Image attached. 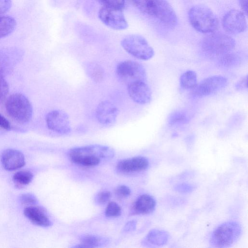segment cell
<instances>
[{"label": "cell", "mask_w": 248, "mask_h": 248, "mask_svg": "<svg viewBox=\"0 0 248 248\" xmlns=\"http://www.w3.org/2000/svg\"><path fill=\"white\" fill-rule=\"evenodd\" d=\"M133 4L165 26L174 28L177 23L175 11L167 0H135Z\"/></svg>", "instance_id": "obj_1"}, {"label": "cell", "mask_w": 248, "mask_h": 248, "mask_svg": "<svg viewBox=\"0 0 248 248\" xmlns=\"http://www.w3.org/2000/svg\"><path fill=\"white\" fill-rule=\"evenodd\" d=\"M235 46L234 40L222 33H210L202 41L201 48L203 54L210 59L218 58L232 52Z\"/></svg>", "instance_id": "obj_2"}, {"label": "cell", "mask_w": 248, "mask_h": 248, "mask_svg": "<svg viewBox=\"0 0 248 248\" xmlns=\"http://www.w3.org/2000/svg\"><path fill=\"white\" fill-rule=\"evenodd\" d=\"M242 233V228L239 222L227 221L219 225L212 232L209 242L213 247H229L239 239Z\"/></svg>", "instance_id": "obj_3"}, {"label": "cell", "mask_w": 248, "mask_h": 248, "mask_svg": "<svg viewBox=\"0 0 248 248\" xmlns=\"http://www.w3.org/2000/svg\"><path fill=\"white\" fill-rule=\"evenodd\" d=\"M188 19L194 29L204 33L213 32L218 26V20L215 13L208 7L202 4L190 8Z\"/></svg>", "instance_id": "obj_4"}, {"label": "cell", "mask_w": 248, "mask_h": 248, "mask_svg": "<svg viewBox=\"0 0 248 248\" xmlns=\"http://www.w3.org/2000/svg\"><path fill=\"white\" fill-rule=\"evenodd\" d=\"M5 108L9 116L19 124H25L31 118V105L28 99L21 93H15L9 96L5 103Z\"/></svg>", "instance_id": "obj_5"}, {"label": "cell", "mask_w": 248, "mask_h": 248, "mask_svg": "<svg viewBox=\"0 0 248 248\" xmlns=\"http://www.w3.org/2000/svg\"><path fill=\"white\" fill-rule=\"evenodd\" d=\"M123 48L133 57L143 61L151 59L155 52L146 39L138 34H131L125 37L121 41Z\"/></svg>", "instance_id": "obj_6"}, {"label": "cell", "mask_w": 248, "mask_h": 248, "mask_svg": "<svg viewBox=\"0 0 248 248\" xmlns=\"http://www.w3.org/2000/svg\"><path fill=\"white\" fill-rule=\"evenodd\" d=\"M119 80L126 86L140 81H147L146 70L139 62L125 60L119 62L116 69Z\"/></svg>", "instance_id": "obj_7"}, {"label": "cell", "mask_w": 248, "mask_h": 248, "mask_svg": "<svg viewBox=\"0 0 248 248\" xmlns=\"http://www.w3.org/2000/svg\"><path fill=\"white\" fill-rule=\"evenodd\" d=\"M228 84V79L222 76L215 75L208 77L202 80L192 89V97L201 98L214 94L223 89Z\"/></svg>", "instance_id": "obj_8"}, {"label": "cell", "mask_w": 248, "mask_h": 248, "mask_svg": "<svg viewBox=\"0 0 248 248\" xmlns=\"http://www.w3.org/2000/svg\"><path fill=\"white\" fill-rule=\"evenodd\" d=\"M98 16L104 24L114 30H123L128 27L122 9L103 6Z\"/></svg>", "instance_id": "obj_9"}, {"label": "cell", "mask_w": 248, "mask_h": 248, "mask_svg": "<svg viewBox=\"0 0 248 248\" xmlns=\"http://www.w3.org/2000/svg\"><path fill=\"white\" fill-rule=\"evenodd\" d=\"M46 124L49 129L61 134H67L71 130L68 114L63 110H53L46 117Z\"/></svg>", "instance_id": "obj_10"}, {"label": "cell", "mask_w": 248, "mask_h": 248, "mask_svg": "<svg viewBox=\"0 0 248 248\" xmlns=\"http://www.w3.org/2000/svg\"><path fill=\"white\" fill-rule=\"evenodd\" d=\"M245 15L237 10L228 12L222 19V26L224 30L232 34H239L247 29Z\"/></svg>", "instance_id": "obj_11"}, {"label": "cell", "mask_w": 248, "mask_h": 248, "mask_svg": "<svg viewBox=\"0 0 248 248\" xmlns=\"http://www.w3.org/2000/svg\"><path fill=\"white\" fill-rule=\"evenodd\" d=\"M68 155L95 157L101 160L109 159L114 156V151L110 147L95 144L74 148L69 151Z\"/></svg>", "instance_id": "obj_12"}, {"label": "cell", "mask_w": 248, "mask_h": 248, "mask_svg": "<svg viewBox=\"0 0 248 248\" xmlns=\"http://www.w3.org/2000/svg\"><path fill=\"white\" fill-rule=\"evenodd\" d=\"M119 113L117 107L108 100L100 102L95 110V115L97 121L101 125L109 126L116 122Z\"/></svg>", "instance_id": "obj_13"}, {"label": "cell", "mask_w": 248, "mask_h": 248, "mask_svg": "<svg viewBox=\"0 0 248 248\" xmlns=\"http://www.w3.org/2000/svg\"><path fill=\"white\" fill-rule=\"evenodd\" d=\"M129 96L135 103L145 105L152 100V91L146 82L140 81L127 86Z\"/></svg>", "instance_id": "obj_14"}, {"label": "cell", "mask_w": 248, "mask_h": 248, "mask_svg": "<svg viewBox=\"0 0 248 248\" xmlns=\"http://www.w3.org/2000/svg\"><path fill=\"white\" fill-rule=\"evenodd\" d=\"M22 52L16 48H6L0 50V74L4 75L10 72L19 62Z\"/></svg>", "instance_id": "obj_15"}, {"label": "cell", "mask_w": 248, "mask_h": 248, "mask_svg": "<svg viewBox=\"0 0 248 248\" xmlns=\"http://www.w3.org/2000/svg\"><path fill=\"white\" fill-rule=\"evenodd\" d=\"M149 166L148 159L143 156H137L120 161L117 164V170L122 173L140 172L146 170Z\"/></svg>", "instance_id": "obj_16"}, {"label": "cell", "mask_w": 248, "mask_h": 248, "mask_svg": "<svg viewBox=\"0 0 248 248\" xmlns=\"http://www.w3.org/2000/svg\"><path fill=\"white\" fill-rule=\"evenodd\" d=\"M0 160L3 168L7 170L19 169L25 164L24 155L19 151L8 149L1 154Z\"/></svg>", "instance_id": "obj_17"}, {"label": "cell", "mask_w": 248, "mask_h": 248, "mask_svg": "<svg viewBox=\"0 0 248 248\" xmlns=\"http://www.w3.org/2000/svg\"><path fill=\"white\" fill-rule=\"evenodd\" d=\"M156 205V200L152 196L144 194L140 196L135 202L132 212L136 215H148L155 211Z\"/></svg>", "instance_id": "obj_18"}, {"label": "cell", "mask_w": 248, "mask_h": 248, "mask_svg": "<svg viewBox=\"0 0 248 248\" xmlns=\"http://www.w3.org/2000/svg\"><path fill=\"white\" fill-rule=\"evenodd\" d=\"M24 214L34 225L47 227L51 224V221L48 216L39 207L32 205L26 207L24 209Z\"/></svg>", "instance_id": "obj_19"}, {"label": "cell", "mask_w": 248, "mask_h": 248, "mask_svg": "<svg viewBox=\"0 0 248 248\" xmlns=\"http://www.w3.org/2000/svg\"><path fill=\"white\" fill-rule=\"evenodd\" d=\"M170 238L169 233L163 230H151L142 241V244L149 247H160L165 245Z\"/></svg>", "instance_id": "obj_20"}, {"label": "cell", "mask_w": 248, "mask_h": 248, "mask_svg": "<svg viewBox=\"0 0 248 248\" xmlns=\"http://www.w3.org/2000/svg\"><path fill=\"white\" fill-rule=\"evenodd\" d=\"M218 60V65L224 68L235 67L241 63L242 61L238 54L232 51L220 57Z\"/></svg>", "instance_id": "obj_21"}, {"label": "cell", "mask_w": 248, "mask_h": 248, "mask_svg": "<svg viewBox=\"0 0 248 248\" xmlns=\"http://www.w3.org/2000/svg\"><path fill=\"white\" fill-rule=\"evenodd\" d=\"M197 84V74L193 70H187L180 76V84L184 89L192 90Z\"/></svg>", "instance_id": "obj_22"}, {"label": "cell", "mask_w": 248, "mask_h": 248, "mask_svg": "<svg viewBox=\"0 0 248 248\" xmlns=\"http://www.w3.org/2000/svg\"><path fill=\"white\" fill-rule=\"evenodd\" d=\"M16 22L10 16H0V38L10 34L15 29Z\"/></svg>", "instance_id": "obj_23"}, {"label": "cell", "mask_w": 248, "mask_h": 248, "mask_svg": "<svg viewBox=\"0 0 248 248\" xmlns=\"http://www.w3.org/2000/svg\"><path fill=\"white\" fill-rule=\"evenodd\" d=\"M81 244L75 246V248H95L102 245L106 240L104 238L90 234L84 235L80 238Z\"/></svg>", "instance_id": "obj_24"}, {"label": "cell", "mask_w": 248, "mask_h": 248, "mask_svg": "<svg viewBox=\"0 0 248 248\" xmlns=\"http://www.w3.org/2000/svg\"><path fill=\"white\" fill-rule=\"evenodd\" d=\"M86 72L90 78L96 82H101L104 78L105 72L103 68L96 62L89 63L86 67Z\"/></svg>", "instance_id": "obj_25"}, {"label": "cell", "mask_w": 248, "mask_h": 248, "mask_svg": "<svg viewBox=\"0 0 248 248\" xmlns=\"http://www.w3.org/2000/svg\"><path fill=\"white\" fill-rule=\"evenodd\" d=\"M189 118L186 111L183 110H175L169 115L168 119L170 125L183 124L188 123Z\"/></svg>", "instance_id": "obj_26"}, {"label": "cell", "mask_w": 248, "mask_h": 248, "mask_svg": "<svg viewBox=\"0 0 248 248\" xmlns=\"http://www.w3.org/2000/svg\"><path fill=\"white\" fill-rule=\"evenodd\" d=\"M33 177V175L31 172L29 170H20L14 175L13 179L16 185L24 186L31 182Z\"/></svg>", "instance_id": "obj_27"}, {"label": "cell", "mask_w": 248, "mask_h": 248, "mask_svg": "<svg viewBox=\"0 0 248 248\" xmlns=\"http://www.w3.org/2000/svg\"><path fill=\"white\" fill-rule=\"evenodd\" d=\"M105 215L109 217H119L122 214V209L120 205L114 202H109L105 209Z\"/></svg>", "instance_id": "obj_28"}, {"label": "cell", "mask_w": 248, "mask_h": 248, "mask_svg": "<svg viewBox=\"0 0 248 248\" xmlns=\"http://www.w3.org/2000/svg\"><path fill=\"white\" fill-rule=\"evenodd\" d=\"M103 6L123 9L125 4L126 0H99Z\"/></svg>", "instance_id": "obj_29"}, {"label": "cell", "mask_w": 248, "mask_h": 248, "mask_svg": "<svg viewBox=\"0 0 248 248\" xmlns=\"http://www.w3.org/2000/svg\"><path fill=\"white\" fill-rule=\"evenodd\" d=\"M9 92V86L3 76L0 74V104L7 96Z\"/></svg>", "instance_id": "obj_30"}, {"label": "cell", "mask_w": 248, "mask_h": 248, "mask_svg": "<svg viewBox=\"0 0 248 248\" xmlns=\"http://www.w3.org/2000/svg\"><path fill=\"white\" fill-rule=\"evenodd\" d=\"M111 197V193L108 191H103L99 192L95 197V202L100 205L107 203Z\"/></svg>", "instance_id": "obj_31"}, {"label": "cell", "mask_w": 248, "mask_h": 248, "mask_svg": "<svg viewBox=\"0 0 248 248\" xmlns=\"http://www.w3.org/2000/svg\"><path fill=\"white\" fill-rule=\"evenodd\" d=\"M116 196L121 199H124L128 197L131 194L130 188L125 185L118 186L115 190Z\"/></svg>", "instance_id": "obj_32"}, {"label": "cell", "mask_w": 248, "mask_h": 248, "mask_svg": "<svg viewBox=\"0 0 248 248\" xmlns=\"http://www.w3.org/2000/svg\"><path fill=\"white\" fill-rule=\"evenodd\" d=\"M195 188L194 186L187 183L180 184L174 187L175 190L181 193H189L192 192Z\"/></svg>", "instance_id": "obj_33"}, {"label": "cell", "mask_w": 248, "mask_h": 248, "mask_svg": "<svg viewBox=\"0 0 248 248\" xmlns=\"http://www.w3.org/2000/svg\"><path fill=\"white\" fill-rule=\"evenodd\" d=\"M36 197L32 194L26 193L22 195L20 197L21 202L25 205L33 204L36 202Z\"/></svg>", "instance_id": "obj_34"}, {"label": "cell", "mask_w": 248, "mask_h": 248, "mask_svg": "<svg viewBox=\"0 0 248 248\" xmlns=\"http://www.w3.org/2000/svg\"><path fill=\"white\" fill-rule=\"evenodd\" d=\"M235 88L237 91H243L248 88V76L241 78L235 85Z\"/></svg>", "instance_id": "obj_35"}, {"label": "cell", "mask_w": 248, "mask_h": 248, "mask_svg": "<svg viewBox=\"0 0 248 248\" xmlns=\"http://www.w3.org/2000/svg\"><path fill=\"white\" fill-rule=\"evenodd\" d=\"M11 0H0V15L7 12L11 8Z\"/></svg>", "instance_id": "obj_36"}, {"label": "cell", "mask_w": 248, "mask_h": 248, "mask_svg": "<svg viewBox=\"0 0 248 248\" xmlns=\"http://www.w3.org/2000/svg\"><path fill=\"white\" fill-rule=\"evenodd\" d=\"M0 127L5 130L11 129V124L8 120L0 114Z\"/></svg>", "instance_id": "obj_37"}, {"label": "cell", "mask_w": 248, "mask_h": 248, "mask_svg": "<svg viewBox=\"0 0 248 248\" xmlns=\"http://www.w3.org/2000/svg\"><path fill=\"white\" fill-rule=\"evenodd\" d=\"M239 3L243 13L247 16L248 15V0H238Z\"/></svg>", "instance_id": "obj_38"}, {"label": "cell", "mask_w": 248, "mask_h": 248, "mask_svg": "<svg viewBox=\"0 0 248 248\" xmlns=\"http://www.w3.org/2000/svg\"><path fill=\"white\" fill-rule=\"evenodd\" d=\"M136 226V222L135 221H130L125 225V227L124 229L126 231H130L135 229Z\"/></svg>", "instance_id": "obj_39"}, {"label": "cell", "mask_w": 248, "mask_h": 248, "mask_svg": "<svg viewBox=\"0 0 248 248\" xmlns=\"http://www.w3.org/2000/svg\"><path fill=\"white\" fill-rule=\"evenodd\" d=\"M126 0L133 4L135 0H126Z\"/></svg>", "instance_id": "obj_40"}]
</instances>
